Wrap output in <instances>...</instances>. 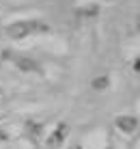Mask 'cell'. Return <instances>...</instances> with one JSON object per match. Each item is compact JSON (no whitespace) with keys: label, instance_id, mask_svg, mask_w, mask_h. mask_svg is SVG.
I'll use <instances>...</instances> for the list:
<instances>
[{"label":"cell","instance_id":"obj_3","mask_svg":"<svg viewBox=\"0 0 140 149\" xmlns=\"http://www.w3.org/2000/svg\"><path fill=\"white\" fill-rule=\"evenodd\" d=\"M91 13H97V7H86L80 11V15H91Z\"/></svg>","mask_w":140,"mask_h":149},{"label":"cell","instance_id":"obj_2","mask_svg":"<svg viewBox=\"0 0 140 149\" xmlns=\"http://www.w3.org/2000/svg\"><path fill=\"white\" fill-rule=\"evenodd\" d=\"M106 82H108V78H99V80L93 82V84H95V89H103V86H106Z\"/></svg>","mask_w":140,"mask_h":149},{"label":"cell","instance_id":"obj_1","mask_svg":"<svg viewBox=\"0 0 140 149\" xmlns=\"http://www.w3.org/2000/svg\"><path fill=\"white\" fill-rule=\"evenodd\" d=\"M119 125H121L123 130H134V127H136V119H132V117H121V119H119Z\"/></svg>","mask_w":140,"mask_h":149}]
</instances>
